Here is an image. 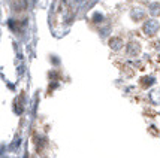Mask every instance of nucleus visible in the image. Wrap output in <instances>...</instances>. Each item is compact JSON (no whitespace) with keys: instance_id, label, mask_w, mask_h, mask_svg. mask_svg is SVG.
I'll return each mask as SVG.
<instances>
[{"instance_id":"obj_1","label":"nucleus","mask_w":160,"mask_h":158,"mask_svg":"<svg viewBox=\"0 0 160 158\" xmlns=\"http://www.w3.org/2000/svg\"><path fill=\"white\" fill-rule=\"evenodd\" d=\"M157 30H159V22L154 20H148L144 24V31H145L148 36H153L154 33H157Z\"/></svg>"},{"instance_id":"obj_2","label":"nucleus","mask_w":160,"mask_h":158,"mask_svg":"<svg viewBox=\"0 0 160 158\" xmlns=\"http://www.w3.org/2000/svg\"><path fill=\"white\" fill-rule=\"evenodd\" d=\"M150 9H151V14L153 15H160V3H153Z\"/></svg>"}]
</instances>
